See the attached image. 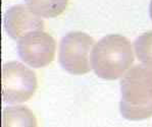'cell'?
<instances>
[{
    "mask_svg": "<svg viewBox=\"0 0 152 127\" xmlns=\"http://www.w3.org/2000/svg\"><path fill=\"white\" fill-rule=\"evenodd\" d=\"M120 110L126 119L139 121L152 117V67L136 65L121 80Z\"/></svg>",
    "mask_w": 152,
    "mask_h": 127,
    "instance_id": "cell-1",
    "label": "cell"
},
{
    "mask_svg": "<svg viewBox=\"0 0 152 127\" xmlns=\"http://www.w3.org/2000/svg\"><path fill=\"white\" fill-rule=\"evenodd\" d=\"M90 61L99 77L106 80L118 79L134 62L130 40L121 35H107L92 48Z\"/></svg>",
    "mask_w": 152,
    "mask_h": 127,
    "instance_id": "cell-2",
    "label": "cell"
},
{
    "mask_svg": "<svg viewBox=\"0 0 152 127\" xmlns=\"http://www.w3.org/2000/svg\"><path fill=\"white\" fill-rule=\"evenodd\" d=\"M1 94L4 102L18 104L30 100L37 89V76L30 68L16 61L3 64Z\"/></svg>",
    "mask_w": 152,
    "mask_h": 127,
    "instance_id": "cell-3",
    "label": "cell"
},
{
    "mask_svg": "<svg viewBox=\"0 0 152 127\" xmlns=\"http://www.w3.org/2000/svg\"><path fill=\"white\" fill-rule=\"evenodd\" d=\"M94 40L83 32H69L61 39L58 51L60 65L72 74L81 75L91 70L89 61Z\"/></svg>",
    "mask_w": 152,
    "mask_h": 127,
    "instance_id": "cell-4",
    "label": "cell"
},
{
    "mask_svg": "<svg viewBox=\"0 0 152 127\" xmlns=\"http://www.w3.org/2000/svg\"><path fill=\"white\" fill-rule=\"evenodd\" d=\"M55 40L44 31H35L18 40V52L28 65L34 68L47 66L54 59Z\"/></svg>",
    "mask_w": 152,
    "mask_h": 127,
    "instance_id": "cell-5",
    "label": "cell"
},
{
    "mask_svg": "<svg viewBox=\"0 0 152 127\" xmlns=\"http://www.w3.org/2000/svg\"><path fill=\"white\" fill-rule=\"evenodd\" d=\"M4 27L9 37L18 40L31 32L42 31L44 29V22L27 5L16 4L6 11Z\"/></svg>",
    "mask_w": 152,
    "mask_h": 127,
    "instance_id": "cell-6",
    "label": "cell"
},
{
    "mask_svg": "<svg viewBox=\"0 0 152 127\" xmlns=\"http://www.w3.org/2000/svg\"><path fill=\"white\" fill-rule=\"evenodd\" d=\"M2 127H37V120L26 106L6 107L2 112Z\"/></svg>",
    "mask_w": 152,
    "mask_h": 127,
    "instance_id": "cell-7",
    "label": "cell"
},
{
    "mask_svg": "<svg viewBox=\"0 0 152 127\" xmlns=\"http://www.w3.org/2000/svg\"><path fill=\"white\" fill-rule=\"evenodd\" d=\"M69 0H26L27 6L39 17H55L66 8Z\"/></svg>",
    "mask_w": 152,
    "mask_h": 127,
    "instance_id": "cell-8",
    "label": "cell"
},
{
    "mask_svg": "<svg viewBox=\"0 0 152 127\" xmlns=\"http://www.w3.org/2000/svg\"><path fill=\"white\" fill-rule=\"evenodd\" d=\"M137 58L146 66L152 67V31L140 35L134 43Z\"/></svg>",
    "mask_w": 152,
    "mask_h": 127,
    "instance_id": "cell-9",
    "label": "cell"
},
{
    "mask_svg": "<svg viewBox=\"0 0 152 127\" xmlns=\"http://www.w3.org/2000/svg\"><path fill=\"white\" fill-rule=\"evenodd\" d=\"M149 11H150V17H151V19H152V0L150 2V7H149Z\"/></svg>",
    "mask_w": 152,
    "mask_h": 127,
    "instance_id": "cell-10",
    "label": "cell"
}]
</instances>
